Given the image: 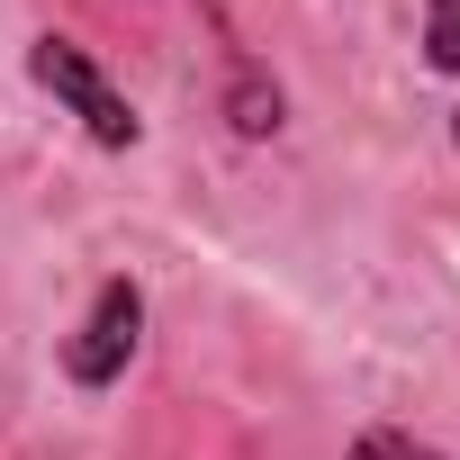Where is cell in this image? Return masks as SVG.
<instances>
[{"label":"cell","mask_w":460,"mask_h":460,"mask_svg":"<svg viewBox=\"0 0 460 460\" xmlns=\"http://www.w3.org/2000/svg\"><path fill=\"white\" fill-rule=\"evenodd\" d=\"M136 343H145V289L136 280H100L91 316L64 334V379L73 388H118L127 361H136Z\"/></svg>","instance_id":"obj_2"},{"label":"cell","mask_w":460,"mask_h":460,"mask_svg":"<svg viewBox=\"0 0 460 460\" xmlns=\"http://www.w3.org/2000/svg\"><path fill=\"white\" fill-rule=\"evenodd\" d=\"M424 64L460 73V0H424Z\"/></svg>","instance_id":"obj_4"},{"label":"cell","mask_w":460,"mask_h":460,"mask_svg":"<svg viewBox=\"0 0 460 460\" xmlns=\"http://www.w3.org/2000/svg\"><path fill=\"white\" fill-rule=\"evenodd\" d=\"M280 109H289V100H280V82H271L262 64H235V73H226V127H235V136H253V145L280 136Z\"/></svg>","instance_id":"obj_3"},{"label":"cell","mask_w":460,"mask_h":460,"mask_svg":"<svg viewBox=\"0 0 460 460\" xmlns=\"http://www.w3.org/2000/svg\"><path fill=\"white\" fill-rule=\"evenodd\" d=\"M343 460H451V451H433V442H415V433H397V424H370Z\"/></svg>","instance_id":"obj_5"},{"label":"cell","mask_w":460,"mask_h":460,"mask_svg":"<svg viewBox=\"0 0 460 460\" xmlns=\"http://www.w3.org/2000/svg\"><path fill=\"white\" fill-rule=\"evenodd\" d=\"M451 145H460V118H451Z\"/></svg>","instance_id":"obj_6"},{"label":"cell","mask_w":460,"mask_h":460,"mask_svg":"<svg viewBox=\"0 0 460 460\" xmlns=\"http://www.w3.org/2000/svg\"><path fill=\"white\" fill-rule=\"evenodd\" d=\"M28 73H37V91H55L82 127H91V145H109V154H127L136 136H145V118L127 109V91H109V73L73 46V37H37L28 46Z\"/></svg>","instance_id":"obj_1"}]
</instances>
